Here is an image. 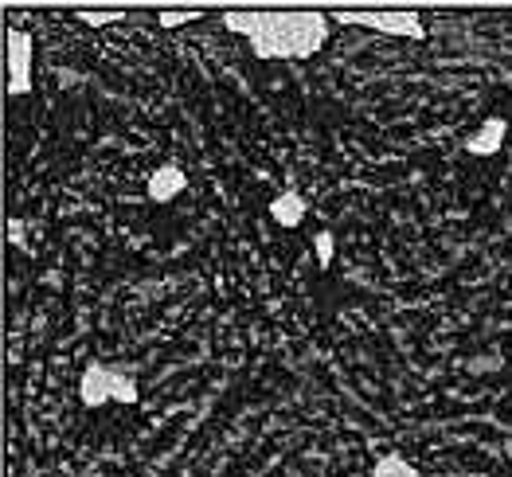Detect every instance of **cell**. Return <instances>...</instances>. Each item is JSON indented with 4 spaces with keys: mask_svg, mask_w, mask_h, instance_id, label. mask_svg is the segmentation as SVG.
I'll return each instance as SVG.
<instances>
[{
    "mask_svg": "<svg viewBox=\"0 0 512 477\" xmlns=\"http://www.w3.org/2000/svg\"><path fill=\"white\" fill-rule=\"evenodd\" d=\"M505 133H509V126H505V118H489V122H485L481 130L466 137V153H470V157H493V153L501 149Z\"/></svg>",
    "mask_w": 512,
    "mask_h": 477,
    "instance_id": "obj_6",
    "label": "cell"
},
{
    "mask_svg": "<svg viewBox=\"0 0 512 477\" xmlns=\"http://www.w3.org/2000/svg\"><path fill=\"white\" fill-rule=\"evenodd\" d=\"M270 216L278 227H298L301 219H305V200H301V192H278L274 200H270Z\"/></svg>",
    "mask_w": 512,
    "mask_h": 477,
    "instance_id": "obj_7",
    "label": "cell"
},
{
    "mask_svg": "<svg viewBox=\"0 0 512 477\" xmlns=\"http://www.w3.org/2000/svg\"><path fill=\"white\" fill-rule=\"evenodd\" d=\"M32 90V36L24 28H8V94Z\"/></svg>",
    "mask_w": 512,
    "mask_h": 477,
    "instance_id": "obj_3",
    "label": "cell"
},
{
    "mask_svg": "<svg viewBox=\"0 0 512 477\" xmlns=\"http://www.w3.org/2000/svg\"><path fill=\"white\" fill-rule=\"evenodd\" d=\"M184 184H188L184 169H176V165H165V169H157V173L149 176L145 192H149V200H153V204H169V200H176V196L184 192Z\"/></svg>",
    "mask_w": 512,
    "mask_h": 477,
    "instance_id": "obj_5",
    "label": "cell"
},
{
    "mask_svg": "<svg viewBox=\"0 0 512 477\" xmlns=\"http://www.w3.org/2000/svg\"><path fill=\"white\" fill-rule=\"evenodd\" d=\"M165 28H180V24H192V20H200V12H161L157 16Z\"/></svg>",
    "mask_w": 512,
    "mask_h": 477,
    "instance_id": "obj_11",
    "label": "cell"
},
{
    "mask_svg": "<svg viewBox=\"0 0 512 477\" xmlns=\"http://www.w3.org/2000/svg\"><path fill=\"white\" fill-rule=\"evenodd\" d=\"M118 380H122V372H118V368L90 364V368L83 372V384H79L83 403H86V407H102V403L118 399Z\"/></svg>",
    "mask_w": 512,
    "mask_h": 477,
    "instance_id": "obj_4",
    "label": "cell"
},
{
    "mask_svg": "<svg viewBox=\"0 0 512 477\" xmlns=\"http://www.w3.org/2000/svg\"><path fill=\"white\" fill-rule=\"evenodd\" d=\"M333 24H352V28H372L384 36H407V40H423L427 24L411 12H333Z\"/></svg>",
    "mask_w": 512,
    "mask_h": 477,
    "instance_id": "obj_2",
    "label": "cell"
},
{
    "mask_svg": "<svg viewBox=\"0 0 512 477\" xmlns=\"http://www.w3.org/2000/svg\"><path fill=\"white\" fill-rule=\"evenodd\" d=\"M372 477H423L407 458H395V454H384V458H376V466H372Z\"/></svg>",
    "mask_w": 512,
    "mask_h": 477,
    "instance_id": "obj_8",
    "label": "cell"
},
{
    "mask_svg": "<svg viewBox=\"0 0 512 477\" xmlns=\"http://www.w3.org/2000/svg\"><path fill=\"white\" fill-rule=\"evenodd\" d=\"M79 20H83L86 28H106V24L122 20V12H94V8H83V12H79Z\"/></svg>",
    "mask_w": 512,
    "mask_h": 477,
    "instance_id": "obj_9",
    "label": "cell"
},
{
    "mask_svg": "<svg viewBox=\"0 0 512 477\" xmlns=\"http://www.w3.org/2000/svg\"><path fill=\"white\" fill-rule=\"evenodd\" d=\"M8 235H12L16 247H24V223L20 219H8Z\"/></svg>",
    "mask_w": 512,
    "mask_h": 477,
    "instance_id": "obj_12",
    "label": "cell"
},
{
    "mask_svg": "<svg viewBox=\"0 0 512 477\" xmlns=\"http://www.w3.org/2000/svg\"><path fill=\"white\" fill-rule=\"evenodd\" d=\"M223 24L251 40L258 59H309L329 40V16L317 12H231Z\"/></svg>",
    "mask_w": 512,
    "mask_h": 477,
    "instance_id": "obj_1",
    "label": "cell"
},
{
    "mask_svg": "<svg viewBox=\"0 0 512 477\" xmlns=\"http://www.w3.org/2000/svg\"><path fill=\"white\" fill-rule=\"evenodd\" d=\"M509 360H512V348H509Z\"/></svg>",
    "mask_w": 512,
    "mask_h": 477,
    "instance_id": "obj_13",
    "label": "cell"
},
{
    "mask_svg": "<svg viewBox=\"0 0 512 477\" xmlns=\"http://www.w3.org/2000/svg\"><path fill=\"white\" fill-rule=\"evenodd\" d=\"M313 251H317V266H329L333 262V235L329 231L313 235Z\"/></svg>",
    "mask_w": 512,
    "mask_h": 477,
    "instance_id": "obj_10",
    "label": "cell"
}]
</instances>
